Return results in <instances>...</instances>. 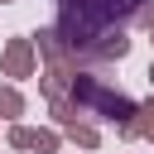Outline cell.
<instances>
[{
  "instance_id": "obj_4",
  "label": "cell",
  "mask_w": 154,
  "mask_h": 154,
  "mask_svg": "<svg viewBox=\"0 0 154 154\" xmlns=\"http://www.w3.org/2000/svg\"><path fill=\"white\" fill-rule=\"evenodd\" d=\"M116 130H120V140H149V130H154V96L149 101H135V116L120 120Z\"/></svg>"
},
{
  "instance_id": "obj_14",
  "label": "cell",
  "mask_w": 154,
  "mask_h": 154,
  "mask_svg": "<svg viewBox=\"0 0 154 154\" xmlns=\"http://www.w3.org/2000/svg\"><path fill=\"white\" fill-rule=\"evenodd\" d=\"M149 34H154V29H149Z\"/></svg>"
},
{
  "instance_id": "obj_13",
  "label": "cell",
  "mask_w": 154,
  "mask_h": 154,
  "mask_svg": "<svg viewBox=\"0 0 154 154\" xmlns=\"http://www.w3.org/2000/svg\"><path fill=\"white\" fill-rule=\"evenodd\" d=\"M149 140H154V130H149Z\"/></svg>"
},
{
  "instance_id": "obj_2",
  "label": "cell",
  "mask_w": 154,
  "mask_h": 154,
  "mask_svg": "<svg viewBox=\"0 0 154 154\" xmlns=\"http://www.w3.org/2000/svg\"><path fill=\"white\" fill-rule=\"evenodd\" d=\"M0 72H5L10 82H24V77L38 72V53H34V38H29V34H14V38L0 48Z\"/></svg>"
},
{
  "instance_id": "obj_9",
  "label": "cell",
  "mask_w": 154,
  "mask_h": 154,
  "mask_svg": "<svg viewBox=\"0 0 154 154\" xmlns=\"http://www.w3.org/2000/svg\"><path fill=\"white\" fill-rule=\"evenodd\" d=\"M29 135H34V130H29V125H19V120H14V125H10V135H5V140H10V149H29Z\"/></svg>"
},
{
  "instance_id": "obj_3",
  "label": "cell",
  "mask_w": 154,
  "mask_h": 154,
  "mask_svg": "<svg viewBox=\"0 0 154 154\" xmlns=\"http://www.w3.org/2000/svg\"><path fill=\"white\" fill-rule=\"evenodd\" d=\"M34 38V53L48 63V67H77V53L67 48V38L58 34V29H38V34H29Z\"/></svg>"
},
{
  "instance_id": "obj_11",
  "label": "cell",
  "mask_w": 154,
  "mask_h": 154,
  "mask_svg": "<svg viewBox=\"0 0 154 154\" xmlns=\"http://www.w3.org/2000/svg\"><path fill=\"white\" fill-rule=\"evenodd\" d=\"M149 82H154V63H149Z\"/></svg>"
},
{
  "instance_id": "obj_6",
  "label": "cell",
  "mask_w": 154,
  "mask_h": 154,
  "mask_svg": "<svg viewBox=\"0 0 154 154\" xmlns=\"http://www.w3.org/2000/svg\"><path fill=\"white\" fill-rule=\"evenodd\" d=\"M63 135H67L77 149H96V144H101V130H96L91 120H82V116H77V120H67V125H63Z\"/></svg>"
},
{
  "instance_id": "obj_1",
  "label": "cell",
  "mask_w": 154,
  "mask_h": 154,
  "mask_svg": "<svg viewBox=\"0 0 154 154\" xmlns=\"http://www.w3.org/2000/svg\"><path fill=\"white\" fill-rule=\"evenodd\" d=\"M67 101L77 106L82 120H111V125H120V120L135 116V101H130L120 87H106L101 77H91V72H82V67H72Z\"/></svg>"
},
{
  "instance_id": "obj_7",
  "label": "cell",
  "mask_w": 154,
  "mask_h": 154,
  "mask_svg": "<svg viewBox=\"0 0 154 154\" xmlns=\"http://www.w3.org/2000/svg\"><path fill=\"white\" fill-rule=\"evenodd\" d=\"M24 116V91L14 82H0V120H19Z\"/></svg>"
},
{
  "instance_id": "obj_10",
  "label": "cell",
  "mask_w": 154,
  "mask_h": 154,
  "mask_svg": "<svg viewBox=\"0 0 154 154\" xmlns=\"http://www.w3.org/2000/svg\"><path fill=\"white\" fill-rule=\"evenodd\" d=\"M130 19H140V24H144V29H154V0H140V5H135V14H130Z\"/></svg>"
},
{
  "instance_id": "obj_12",
  "label": "cell",
  "mask_w": 154,
  "mask_h": 154,
  "mask_svg": "<svg viewBox=\"0 0 154 154\" xmlns=\"http://www.w3.org/2000/svg\"><path fill=\"white\" fill-rule=\"evenodd\" d=\"M0 5H14V0H0Z\"/></svg>"
},
{
  "instance_id": "obj_5",
  "label": "cell",
  "mask_w": 154,
  "mask_h": 154,
  "mask_svg": "<svg viewBox=\"0 0 154 154\" xmlns=\"http://www.w3.org/2000/svg\"><path fill=\"white\" fill-rule=\"evenodd\" d=\"M34 77H38V91H43V96H67L72 67H43V72H34Z\"/></svg>"
},
{
  "instance_id": "obj_8",
  "label": "cell",
  "mask_w": 154,
  "mask_h": 154,
  "mask_svg": "<svg viewBox=\"0 0 154 154\" xmlns=\"http://www.w3.org/2000/svg\"><path fill=\"white\" fill-rule=\"evenodd\" d=\"M58 144H63L58 130H34V135H29V149H34V154H58Z\"/></svg>"
}]
</instances>
